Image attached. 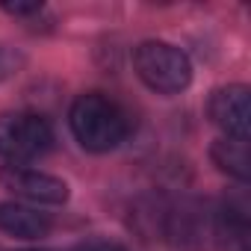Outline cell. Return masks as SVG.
Here are the masks:
<instances>
[{
    "mask_svg": "<svg viewBox=\"0 0 251 251\" xmlns=\"http://www.w3.org/2000/svg\"><path fill=\"white\" fill-rule=\"evenodd\" d=\"M68 124L74 139L95 154L112 151L118 148L130 133V118L112 98L100 95V92H89L80 95L68 112Z\"/></svg>",
    "mask_w": 251,
    "mask_h": 251,
    "instance_id": "6da1fadb",
    "label": "cell"
},
{
    "mask_svg": "<svg viewBox=\"0 0 251 251\" xmlns=\"http://www.w3.org/2000/svg\"><path fill=\"white\" fill-rule=\"evenodd\" d=\"M133 65L142 83L160 95H177L192 80L189 56L169 42H142L133 53Z\"/></svg>",
    "mask_w": 251,
    "mask_h": 251,
    "instance_id": "7a4b0ae2",
    "label": "cell"
},
{
    "mask_svg": "<svg viewBox=\"0 0 251 251\" xmlns=\"http://www.w3.org/2000/svg\"><path fill=\"white\" fill-rule=\"evenodd\" d=\"M53 130L48 118L36 112H3L0 115V157L9 166L39 160L50 151Z\"/></svg>",
    "mask_w": 251,
    "mask_h": 251,
    "instance_id": "3957f363",
    "label": "cell"
},
{
    "mask_svg": "<svg viewBox=\"0 0 251 251\" xmlns=\"http://www.w3.org/2000/svg\"><path fill=\"white\" fill-rule=\"evenodd\" d=\"M0 186L9 189L15 198L33 201V204H65L68 201L65 180L48 172H39V169H27V166H3L0 169Z\"/></svg>",
    "mask_w": 251,
    "mask_h": 251,
    "instance_id": "277c9868",
    "label": "cell"
},
{
    "mask_svg": "<svg viewBox=\"0 0 251 251\" xmlns=\"http://www.w3.org/2000/svg\"><path fill=\"white\" fill-rule=\"evenodd\" d=\"M248 86L233 83V86H222L213 92L210 98V118L213 124L225 130V136L230 139H248V118H251V100H248Z\"/></svg>",
    "mask_w": 251,
    "mask_h": 251,
    "instance_id": "5b68a950",
    "label": "cell"
},
{
    "mask_svg": "<svg viewBox=\"0 0 251 251\" xmlns=\"http://www.w3.org/2000/svg\"><path fill=\"white\" fill-rule=\"evenodd\" d=\"M0 230L9 236H18V239H39V236H48L50 219L27 204L3 201L0 204Z\"/></svg>",
    "mask_w": 251,
    "mask_h": 251,
    "instance_id": "8992f818",
    "label": "cell"
},
{
    "mask_svg": "<svg viewBox=\"0 0 251 251\" xmlns=\"http://www.w3.org/2000/svg\"><path fill=\"white\" fill-rule=\"evenodd\" d=\"M219 251H248V210L245 204H225L216 222Z\"/></svg>",
    "mask_w": 251,
    "mask_h": 251,
    "instance_id": "52a82bcc",
    "label": "cell"
},
{
    "mask_svg": "<svg viewBox=\"0 0 251 251\" xmlns=\"http://www.w3.org/2000/svg\"><path fill=\"white\" fill-rule=\"evenodd\" d=\"M210 157L225 175H230L242 183L248 180V145L242 139H230V136L216 139L210 148Z\"/></svg>",
    "mask_w": 251,
    "mask_h": 251,
    "instance_id": "ba28073f",
    "label": "cell"
},
{
    "mask_svg": "<svg viewBox=\"0 0 251 251\" xmlns=\"http://www.w3.org/2000/svg\"><path fill=\"white\" fill-rule=\"evenodd\" d=\"M74 251H124V248L118 242H109V239H86Z\"/></svg>",
    "mask_w": 251,
    "mask_h": 251,
    "instance_id": "9c48e42d",
    "label": "cell"
},
{
    "mask_svg": "<svg viewBox=\"0 0 251 251\" xmlns=\"http://www.w3.org/2000/svg\"><path fill=\"white\" fill-rule=\"evenodd\" d=\"M3 9L9 15H33V12H42V3H3Z\"/></svg>",
    "mask_w": 251,
    "mask_h": 251,
    "instance_id": "30bf717a",
    "label": "cell"
},
{
    "mask_svg": "<svg viewBox=\"0 0 251 251\" xmlns=\"http://www.w3.org/2000/svg\"><path fill=\"white\" fill-rule=\"evenodd\" d=\"M0 251H3V248H0Z\"/></svg>",
    "mask_w": 251,
    "mask_h": 251,
    "instance_id": "8fae6325",
    "label": "cell"
}]
</instances>
